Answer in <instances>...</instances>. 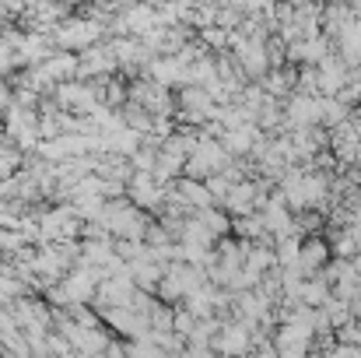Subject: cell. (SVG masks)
I'll use <instances>...</instances> for the list:
<instances>
[{
  "label": "cell",
  "instance_id": "cell-1",
  "mask_svg": "<svg viewBox=\"0 0 361 358\" xmlns=\"http://www.w3.org/2000/svg\"><path fill=\"white\" fill-rule=\"evenodd\" d=\"M214 348H218L221 355H242V352L249 348V330H245V323H235V327H221V334H218Z\"/></svg>",
  "mask_w": 361,
  "mask_h": 358
},
{
  "label": "cell",
  "instance_id": "cell-2",
  "mask_svg": "<svg viewBox=\"0 0 361 358\" xmlns=\"http://www.w3.org/2000/svg\"><path fill=\"white\" fill-rule=\"evenodd\" d=\"M326 253H330V246H326V242H319V239L302 242V253H298V267H302V274H305V278H312V274L326 263Z\"/></svg>",
  "mask_w": 361,
  "mask_h": 358
},
{
  "label": "cell",
  "instance_id": "cell-3",
  "mask_svg": "<svg viewBox=\"0 0 361 358\" xmlns=\"http://www.w3.org/2000/svg\"><path fill=\"white\" fill-rule=\"evenodd\" d=\"M334 358H361V348H355V345H341Z\"/></svg>",
  "mask_w": 361,
  "mask_h": 358
}]
</instances>
